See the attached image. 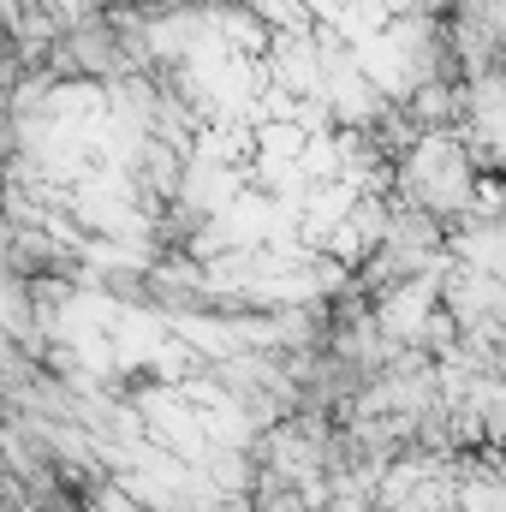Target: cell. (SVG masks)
Returning <instances> with one entry per match:
<instances>
[{
  "mask_svg": "<svg viewBox=\"0 0 506 512\" xmlns=\"http://www.w3.org/2000/svg\"><path fill=\"white\" fill-rule=\"evenodd\" d=\"M477 167H483V161L471 155L465 131H429V137H417V143L399 155L393 191H399L411 209H423V215H435V221L465 227V221L477 215V197H483Z\"/></svg>",
  "mask_w": 506,
  "mask_h": 512,
  "instance_id": "cell-1",
  "label": "cell"
}]
</instances>
